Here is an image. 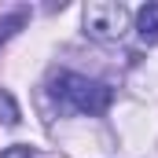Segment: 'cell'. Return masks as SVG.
Masks as SVG:
<instances>
[{"label":"cell","instance_id":"obj_1","mask_svg":"<svg viewBox=\"0 0 158 158\" xmlns=\"http://www.w3.org/2000/svg\"><path fill=\"white\" fill-rule=\"evenodd\" d=\"M48 92L59 107L66 110H77V114H103L110 103H114V88L103 85V81H92L85 74H74V70H59L48 81Z\"/></svg>","mask_w":158,"mask_h":158},{"label":"cell","instance_id":"obj_2","mask_svg":"<svg viewBox=\"0 0 158 158\" xmlns=\"http://www.w3.org/2000/svg\"><path fill=\"white\" fill-rule=\"evenodd\" d=\"M81 22H85V33L92 40L114 44V40H121L125 30H129V7L118 4V0H92V4H85Z\"/></svg>","mask_w":158,"mask_h":158},{"label":"cell","instance_id":"obj_3","mask_svg":"<svg viewBox=\"0 0 158 158\" xmlns=\"http://www.w3.org/2000/svg\"><path fill=\"white\" fill-rule=\"evenodd\" d=\"M136 33H140L143 44H155V40H158V4H155V0L143 4V7L136 11Z\"/></svg>","mask_w":158,"mask_h":158},{"label":"cell","instance_id":"obj_4","mask_svg":"<svg viewBox=\"0 0 158 158\" xmlns=\"http://www.w3.org/2000/svg\"><path fill=\"white\" fill-rule=\"evenodd\" d=\"M26 19H30V11H11L7 19H0V44H4L7 37H15V33L26 26Z\"/></svg>","mask_w":158,"mask_h":158},{"label":"cell","instance_id":"obj_5","mask_svg":"<svg viewBox=\"0 0 158 158\" xmlns=\"http://www.w3.org/2000/svg\"><path fill=\"white\" fill-rule=\"evenodd\" d=\"M0 107H4V121L7 125H19V107H15L11 92H4V88H0Z\"/></svg>","mask_w":158,"mask_h":158},{"label":"cell","instance_id":"obj_6","mask_svg":"<svg viewBox=\"0 0 158 158\" xmlns=\"http://www.w3.org/2000/svg\"><path fill=\"white\" fill-rule=\"evenodd\" d=\"M0 158H37V151H33V147H26V143H19V147H7Z\"/></svg>","mask_w":158,"mask_h":158}]
</instances>
